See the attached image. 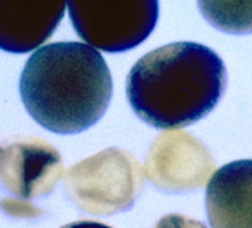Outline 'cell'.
Returning a JSON list of instances; mask_svg holds the SVG:
<instances>
[{
	"instance_id": "cell-1",
	"label": "cell",
	"mask_w": 252,
	"mask_h": 228,
	"mask_svg": "<svg viewBox=\"0 0 252 228\" xmlns=\"http://www.w3.org/2000/svg\"><path fill=\"white\" fill-rule=\"evenodd\" d=\"M227 84L221 57L210 47L179 41L142 56L126 83L134 114L154 128H185L207 116Z\"/></svg>"
},
{
	"instance_id": "cell-2",
	"label": "cell",
	"mask_w": 252,
	"mask_h": 228,
	"mask_svg": "<svg viewBox=\"0 0 252 228\" xmlns=\"http://www.w3.org/2000/svg\"><path fill=\"white\" fill-rule=\"evenodd\" d=\"M28 114L56 134L93 127L112 99V78L103 56L92 46L61 41L37 49L19 78Z\"/></svg>"
},
{
	"instance_id": "cell-3",
	"label": "cell",
	"mask_w": 252,
	"mask_h": 228,
	"mask_svg": "<svg viewBox=\"0 0 252 228\" xmlns=\"http://www.w3.org/2000/svg\"><path fill=\"white\" fill-rule=\"evenodd\" d=\"M145 186V170L127 150L111 147L72 165L63 181L72 203L86 214L109 217L128 211Z\"/></svg>"
},
{
	"instance_id": "cell-4",
	"label": "cell",
	"mask_w": 252,
	"mask_h": 228,
	"mask_svg": "<svg viewBox=\"0 0 252 228\" xmlns=\"http://www.w3.org/2000/svg\"><path fill=\"white\" fill-rule=\"evenodd\" d=\"M78 37L96 50L128 52L154 31L159 16L158 0H66Z\"/></svg>"
},
{
	"instance_id": "cell-5",
	"label": "cell",
	"mask_w": 252,
	"mask_h": 228,
	"mask_svg": "<svg viewBox=\"0 0 252 228\" xmlns=\"http://www.w3.org/2000/svg\"><path fill=\"white\" fill-rule=\"evenodd\" d=\"M216 170L208 147L192 134L170 130L159 134L148 150L146 178L165 193H189L204 187Z\"/></svg>"
},
{
	"instance_id": "cell-6",
	"label": "cell",
	"mask_w": 252,
	"mask_h": 228,
	"mask_svg": "<svg viewBox=\"0 0 252 228\" xmlns=\"http://www.w3.org/2000/svg\"><path fill=\"white\" fill-rule=\"evenodd\" d=\"M63 175L61 155L46 142L13 137L0 143V184L22 199L49 195Z\"/></svg>"
},
{
	"instance_id": "cell-7",
	"label": "cell",
	"mask_w": 252,
	"mask_h": 228,
	"mask_svg": "<svg viewBox=\"0 0 252 228\" xmlns=\"http://www.w3.org/2000/svg\"><path fill=\"white\" fill-rule=\"evenodd\" d=\"M66 0H0V50L28 53L59 27Z\"/></svg>"
},
{
	"instance_id": "cell-8",
	"label": "cell",
	"mask_w": 252,
	"mask_h": 228,
	"mask_svg": "<svg viewBox=\"0 0 252 228\" xmlns=\"http://www.w3.org/2000/svg\"><path fill=\"white\" fill-rule=\"evenodd\" d=\"M205 209L211 228H252V159L230 162L214 172Z\"/></svg>"
},
{
	"instance_id": "cell-9",
	"label": "cell",
	"mask_w": 252,
	"mask_h": 228,
	"mask_svg": "<svg viewBox=\"0 0 252 228\" xmlns=\"http://www.w3.org/2000/svg\"><path fill=\"white\" fill-rule=\"evenodd\" d=\"M204 18L229 34H251L252 0H198Z\"/></svg>"
},
{
	"instance_id": "cell-10",
	"label": "cell",
	"mask_w": 252,
	"mask_h": 228,
	"mask_svg": "<svg viewBox=\"0 0 252 228\" xmlns=\"http://www.w3.org/2000/svg\"><path fill=\"white\" fill-rule=\"evenodd\" d=\"M155 228H207L204 223L188 218L185 215H179V214H173V215H167L162 220L158 221V224Z\"/></svg>"
},
{
	"instance_id": "cell-11",
	"label": "cell",
	"mask_w": 252,
	"mask_h": 228,
	"mask_svg": "<svg viewBox=\"0 0 252 228\" xmlns=\"http://www.w3.org/2000/svg\"><path fill=\"white\" fill-rule=\"evenodd\" d=\"M62 228H111L102 223H96V221H75L71 223L68 226H63Z\"/></svg>"
}]
</instances>
